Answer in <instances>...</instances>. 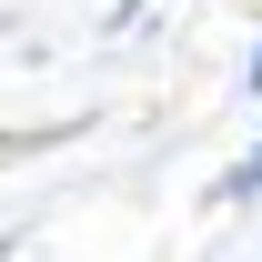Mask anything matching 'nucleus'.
I'll return each instance as SVG.
<instances>
[{
    "label": "nucleus",
    "instance_id": "f257e3e1",
    "mask_svg": "<svg viewBox=\"0 0 262 262\" xmlns=\"http://www.w3.org/2000/svg\"><path fill=\"white\" fill-rule=\"evenodd\" d=\"M252 81H262V51H252Z\"/></svg>",
    "mask_w": 262,
    "mask_h": 262
},
{
    "label": "nucleus",
    "instance_id": "f03ea898",
    "mask_svg": "<svg viewBox=\"0 0 262 262\" xmlns=\"http://www.w3.org/2000/svg\"><path fill=\"white\" fill-rule=\"evenodd\" d=\"M252 171H262V162H252Z\"/></svg>",
    "mask_w": 262,
    "mask_h": 262
}]
</instances>
